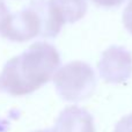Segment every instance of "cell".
<instances>
[{"label": "cell", "instance_id": "cell-11", "mask_svg": "<svg viewBox=\"0 0 132 132\" xmlns=\"http://www.w3.org/2000/svg\"><path fill=\"white\" fill-rule=\"evenodd\" d=\"M7 122H2L1 119H0V132H4V131H6V129H7Z\"/></svg>", "mask_w": 132, "mask_h": 132}, {"label": "cell", "instance_id": "cell-8", "mask_svg": "<svg viewBox=\"0 0 132 132\" xmlns=\"http://www.w3.org/2000/svg\"><path fill=\"white\" fill-rule=\"evenodd\" d=\"M123 23L124 27L129 30V32L132 34V0H130L128 6L125 7L123 13Z\"/></svg>", "mask_w": 132, "mask_h": 132}, {"label": "cell", "instance_id": "cell-12", "mask_svg": "<svg viewBox=\"0 0 132 132\" xmlns=\"http://www.w3.org/2000/svg\"><path fill=\"white\" fill-rule=\"evenodd\" d=\"M34 132H52V130H49V129H46V130H38V131H34Z\"/></svg>", "mask_w": 132, "mask_h": 132}, {"label": "cell", "instance_id": "cell-5", "mask_svg": "<svg viewBox=\"0 0 132 132\" xmlns=\"http://www.w3.org/2000/svg\"><path fill=\"white\" fill-rule=\"evenodd\" d=\"M52 132H95L94 118L86 109L71 105L59 114Z\"/></svg>", "mask_w": 132, "mask_h": 132}, {"label": "cell", "instance_id": "cell-6", "mask_svg": "<svg viewBox=\"0 0 132 132\" xmlns=\"http://www.w3.org/2000/svg\"><path fill=\"white\" fill-rule=\"evenodd\" d=\"M49 4L63 24L77 22L87 12L85 0H49Z\"/></svg>", "mask_w": 132, "mask_h": 132}, {"label": "cell", "instance_id": "cell-9", "mask_svg": "<svg viewBox=\"0 0 132 132\" xmlns=\"http://www.w3.org/2000/svg\"><path fill=\"white\" fill-rule=\"evenodd\" d=\"M97 6L105 7V8H112V7H118L124 2V0H90Z\"/></svg>", "mask_w": 132, "mask_h": 132}, {"label": "cell", "instance_id": "cell-10", "mask_svg": "<svg viewBox=\"0 0 132 132\" xmlns=\"http://www.w3.org/2000/svg\"><path fill=\"white\" fill-rule=\"evenodd\" d=\"M9 15H11V12H9L8 7L6 6L4 0H0V29L5 24V22L9 18Z\"/></svg>", "mask_w": 132, "mask_h": 132}, {"label": "cell", "instance_id": "cell-2", "mask_svg": "<svg viewBox=\"0 0 132 132\" xmlns=\"http://www.w3.org/2000/svg\"><path fill=\"white\" fill-rule=\"evenodd\" d=\"M63 26L48 0H32L20 12L9 15L0 34L8 41L21 43L37 36L55 38Z\"/></svg>", "mask_w": 132, "mask_h": 132}, {"label": "cell", "instance_id": "cell-7", "mask_svg": "<svg viewBox=\"0 0 132 132\" xmlns=\"http://www.w3.org/2000/svg\"><path fill=\"white\" fill-rule=\"evenodd\" d=\"M114 132H132V114L126 115L115 126Z\"/></svg>", "mask_w": 132, "mask_h": 132}, {"label": "cell", "instance_id": "cell-3", "mask_svg": "<svg viewBox=\"0 0 132 132\" xmlns=\"http://www.w3.org/2000/svg\"><path fill=\"white\" fill-rule=\"evenodd\" d=\"M96 75L92 66L84 62H71L56 72V90L65 101L79 102L92 96L96 88Z\"/></svg>", "mask_w": 132, "mask_h": 132}, {"label": "cell", "instance_id": "cell-4", "mask_svg": "<svg viewBox=\"0 0 132 132\" xmlns=\"http://www.w3.org/2000/svg\"><path fill=\"white\" fill-rule=\"evenodd\" d=\"M97 67L105 82H125L132 74V55L123 46H110L102 53Z\"/></svg>", "mask_w": 132, "mask_h": 132}, {"label": "cell", "instance_id": "cell-1", "mask_svg": "<svg viewBox=\"0 0 132 132\" xmlns=\"http://www.w3.org/2000/svg\"><path fill=\"white\" fill-rule=\"evenodd\" d=\"M59 65L57 49L46 42H36L5 64L0 87L9 95H27L50 81Z\"/></svg>", "mask_w": 132, "mask_h": 132}]
</instances>
